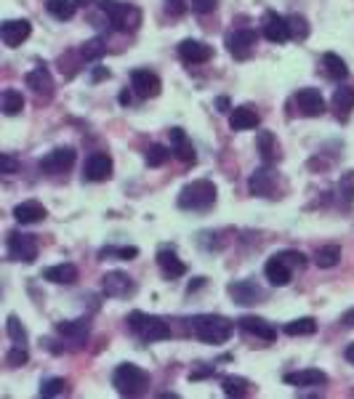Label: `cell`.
Masks as SVG:
<instances>
[{
	"label": "cell",
	"instance_id": "1",
	"mask_svg": "<svg viewBox=\"0 0 354 399\" xmlns=\"http://www.w3.org/2000/svg\"><path fill=\"white\" fill-rule=\"evenodd\" d=\"M192 333L203 343H227L232 336V322L219 315H200L192 319Z\"/></svg>",
	"mask_w": 354,
	"mask_h": 399
},
{
	"label": "cell",
	"instance_id": "2",
	"mask_svg": "<svg viewBox=\"0 0 354 399\" xmlns=\"http://www.w3.org/2000/svg\"><path fill=\"white\" fill-rule=\"evenodd\" d=\"M112 386H115V391L122 394V397H139V394L147 391L149 375L144 373L139 365L125 362L112 373Z\"/></svg>",
	"mask_w": 354,
	"mask_h": 399
},
{
	"label": "cell",
	"instance_id": "3",
	"mask_svg": "<svg viewBox=\"0 0 354 399\" xmlns=\"http://www.w3.org/2000/svg\"><path fill=\"white\" fill-rule=\"evenodd\" d=\"M213 203H216V184L208 179H197L179 192L182 210H208V208H213Z\"/></svg>",
	"mask_w": 354,
	"mask_h": 399
},
{
	"label": "cell",
	"instance_id": "4",
	"mask_svg": "<svg viewBox=\"0 0 354 399\" xmlns=\"http://www.w3.org/2000/svg\"><path fill=\"white\" fill-rule=\"evenodd\" d=\"M101 11L110 19L112 30L118 32H134L141 25V11L128 3H118V0H101Z\"/></svg>",
	"mask_w": 354,
	"mask_h": 399
},
{
	"label": "cell",
	"instance_id": "5",
	"mask_svg": "<svg viewBox=\"0 0 354 399\" xmlns=\"http://www.w3.org/2000/svg\"><path fill=\"white\" fill-rule=\"evenodd\" d=\"M128 327H131L141 341H147V343L171 338V327L165 325L160 317L144 315V312H131V317H128Z\"/></svg>",
	"mask_w": 354,
	"mask_h": 399
},
{
	"label": "cell",
	"instance_id": "6",
	"mask_svg": "<svg viewBox=\"0 0 354 399\" xmlns=\"http://www.w3.org/2000/svg\"><path fill=\"white\" fill-rule=\"evenodd\" d=\"M8 255L13 261L22 264H32L37 258V240L35 234H25V232H11L8 234Z\"/></svg>",
	"mask_w": 354,
	"mask_h": 399
},
{
	"label": "cell",
	"instance_id": "7",
	"mask_svg": "<svg viewBox=\"0 0 354 399\" xmlns=\"http://www.w3.org/2000/svg\"><path fill=\"white\" fill-rule=\"evenodd\" d=\"M112 170H115V163L107 152H94L91 158L86 160L83 165V179L86 182H110L112 179Z\"/></svg>",
	"mask_w": 354,
	"mask_h": 399
},
{
	"label": "cell",
	"instance_id": "8",
	"mask_svg": "<svg viewBox=\"0 0 354 399\" xmlns=\"http://www.w3.org/2000/svg\"><path fill=\"white\" fill-rule=\"evenodd\" d=\"M72 165H75V149H70V146H59V149H53V152H49L46 158L40 160V170L49 173V176L67 173Z\"/></svg>",
	"mask_w": 354,
	"mask_h": 399
},
{
	"label": "cell",
	"instance_id": "9",
	"mask_svg": "<svg viewBox=\"0 0 354 399\" xmlns=\"http://www.w3.org/2000/svg\"><path fill=\"white\" fill-rule=\"evenodd\" d=\"M256 43L258 35L253 30H234V32L227 35V49H229L234 59H248L253 53V49H256Z\"/></svg>",
	"mask_w": 354,
	"mask_h": 399
},
{
	"label": "cell",
	"instance_id": "10",
	"mask_svg": "<svg viewBox=\"0 0 354 399\" xmlns=\"http://www.w3.org/2000/svg\"><path fill=\"white\" fill-rule=\"evenodd\" d=\"M293 101L304 118H322L325 115V99L317 88H301L293 96Z\"/></svg>",
	"mask_w": 354,
	"mask_h": 399
},
{
	"label": "cell",
	"instance_id": "11",
	"mask_svg": "<svg viewBox=\"0 0 354 399\" xmlns=\"http://www.w3.org/2000/svg\"><path fill=\"white\" fill-rule=\"evenodd\" d=\"M101 291H104V296H110V298H128L136 291V285L125 272H107L101 277Z\"/></svg>",
	"mask_w": 354,
	"mask_h": 399
},
{
	"label": "cell",
	"instance_id": "12",
	"mask_svg": "<svg viewBox=\"0 0 354 399\" xmlns=\"http://www.w3.org/2000/svg\"><path fill=\"white\" fill-rule=\"evenodd\" d=\"M131 88H134V94L139 99H155L160 94V77L155 72H149V70H134L131 72Z\"/></svg>",
	"mask_w": 354,
	"mask_h": 399
},
{
	"label": "cell",
	"instance_id": "13",
	"mask_svg": "<svg viewBox=\"0 0 354 399\" xmlns=\"http://www.w3.org/2000/svg\"><path fill=\"white\" fill-rule=\"evenodd\" d=\"M30 32H32V25L27 19H8V22H3V27H0V37H3V43L8 49L22 46L27 37H30Z\"/></svg>",
	"mask_w": 354,
	"mask_h": 399
},
{
	"label": "cell",
	"instance_id": "14",
	"mask_svg": "<svg viewBox=\"0 0 354 399\" xmlns=\"http://www.w3.org/2000/svg\"><path fill=\"white\" fill-rule=\"evenodd\" d=\"M158 266L165 279H179L187 274V264L176 255L173 248H160L158 251Z\"/></svg>",
	"mask_w": 354,
	"mask_h": 399
},
{
	"label": "cell",
	"instance_id": "15",
	"mask_svg": "<svg viewBox=\"0 0 354 399\" xmlns=\"http://www.w3.org/2000/svg\"><path fill=\"white\" fill-rule=\"evenodd\" d=\"M179 56H182L184 64H203L213 56V49L203 43V40H182V46H179Z\"/></svg>",
	"mask_w": 354,
	"mask_h": 399
},
{
	"label": "cell",
	"instance_id": "16",
	"mask_svg": "<svg viewBox=\"0 0 354 399\" xmlns=\"http://www.w3.org/2000/svg\"><path fill=\"white\" fill-rule=\"evenodd\" d=\"M264 35H267V40H272V43H288V40H291L288 16L267 13V19H264Z\"/></svg>",
	"mask_w": 354,
	"mask_h": 399
},
{
	"label": "cell",
	"instance_id": "17",
	"mask_svg": "<svg viewBox=\"0 0 354 399\" xmlns=\"http://www.w3.org/2000/svg\"><path fill=\"white\" fill-rule=\"evenodd\" d=\"M229 296H232L237 303H245V306H251V303H258L264 298V291L258 288L253 279H243V282H232L229 288Z\"/></svg>",
	"mask_w": 354,
	"mask_h": 399
},
{
	"label": "cell",
	"instance_id": "18",
	"mask_svg": "<svg viewBox=\"0 0 354 399\" xmlns=\"http://www.w3.org/2000/svg\"><path fill=\"white\" fill-rule=\"evenodd\" d=\"M27 88H32V94L35 96H43V99H51L53 96V77L46 67H37L32 72H27L25 77Z\"/></svg>",
	"mask_w": 354,
	"mask_h": 399
},
{
	"label": "cell",
	"instance_id": "19",
	"mask_svg": "<svg viewBox=\"0 0 354 399\" xmlns=\"http://www.w3.org/2000/svg\"><path fill=\"white\" fill-rule=\"evenodd\" d=\"M264 274H267V279L274 285V288H285V285L291 282V277H293V269L285 264L280 255L274 253L267 261V266H264Z\"/></svg>",
	"mask_w": 354,
	"mask_h": 399
},
{
	"label": "cell",
	"instance_id": "20",
	"mask_svg": "<svg viewBox=\"0 0 354 399\" xmlns=\"http://www.w3.org/2000/svg\"><path fill=\"white\" fill-rule=\"evenodd\" d=\"M285 384H291V386H298V388H315V386H325V384H328V375L322 373V370H315V367H309V370L288 373V375H285Z\"/></svg>",
	"mask_w": 354,
	"mask_h": 399
},
{
	"label": "cell",
	"instance_id": "21",
	"mask_svg": "<svg viewBox=\"0 0 354 399\" xmlns=\"http://www.w3.org/2000/svg\"><path fill=\"white\" fill-rule=\"evenodd\" d=\"M168 136H171V152H173V155L182 160V163H195V160H197L195 146H192V141L187 139L184 128H171V131H168Z\"/></svg>",
	"mask_w": 354,
	"mask_h": 399
},
{
	"label": "cell",
	"instance_id": "22",
	"mask_svg": "<svg viewBox=\"0 0 354 399\" xmlns=\"http://www.w3.org/2000/svg\"><path fill=\"white\" fill-rule=\"evenodd\" d=\"M46 216H49V210L40 205L37 200H25V203H19L13 208V218L19 224H40Z\"/></svg>",
	"mask_w": 354,
	"mask_h": 399
},
{
	"label": "cell",
	"instance_id": "23",
	"mask_svg": "<svg viewBox=\"0 0 354 399\" xmlns=\"http://www.w3.org/2000/svg\"><path fill=\"white\" fill-rule=\"evenodd\" d=\"M237 325L243 327L245 333H251V336H256L261 341L277 338V330L269 325L267 319H261V317H243V319H237Z\"/></svg>",
	"mask_w": 354,
	"mask_h": 399
},
{
	"label": "cell",
	"instance_id": "24",
	"mask_svg": "<svg viewBox=\"0 0 354 399\" xmlns=\"http://www.w3.org/2000/svg\"><path fill=\"white\" fill-rule=\"evenodd\" d=\"M43 279H49L53 285H75V282H77V266L72 264L49 266V269L43 272Z\"/></svg>",
	"mask_w": 354,
	"mask_h": 399
},
{
	"label": "cell",
	"instance_id": "25",
	"mask_svg": "<svg viewBox=\"0 0 354 399\" xmlns=\"http://www.w3.org/2000/svg\"><path fill=\"white\" fill-rule=\"evenodd\" d=\"M229 125H232V131H251V128H256L258 125V112L251 107H237L232 109V115H229Z\"/></svg>",
	"mask_w": 354,
	"mask_h": 399
},
{
	"label": "cell",
	"instance_id": "26",
	"mask_svg": "<svg viewBox=\"0 0 354 399\" xmlns=\"http://www.w3.org/2000/svg\"><path fill=\"white\" fill-rule=\"evenodd\" d=\"M248 189L258 197H272L274 194V176L269 173L267 168L256 170L253 176H251V182H248Z\"/></svg>",
	"mask_w": 354,
	"mask_h": 399
},
{
	"label": "cell",
	"instance_id": "27",
	"mask_svg": "<svg viewBox=\"0 0 354 399\" xmlns=\"http://www.w3.org/2000/svg\"><path fill=\"white\" fill-rule=\"evenodd\" d=\"M333 109H336V118L339 120H346L354 109V88H346V85L336 88V94H333Z\"/></svg>",
	"mask_w": 354,
	"mask_h": 399
},
{
	"label": "cell",
	"instance_id": "28",
	"mask_svg": "<svg viewBox=\"0 0 354 399\" xmlns=\"http://www.w3.org/2000/svg\"><path fill=\"white\" fill-rule=\"evenodd\" d=\"M88 330H91L88 319H64L56 325V333L70 341H83L88 336Z\"/></svg>",
	"mask_w": 354,
	"mask_h": 399
},
{
	"label": "cell",
	"instance_id": "29",
	"mask_svg": "<svg viewBox=\"0 0 354 399\" xmlns=\"http://www.w3.org/2000/svg\"><path fill=\"white\" fill-rule=\"evenodd\" d=\"M322 67H325L328 77H333V80H346V75H349V67H346V61L339 53H325L322 56Z\"/></svg>",
	"mask_w": 354,
	"mask_h": 399
},
{
	"label": "cell",
	"instance_id": "30",
	"mask_svg": "<svg viewBox=\"0 0 354 399\" xmlns=\"http://www.w3.org/2000/svg\"><path fill=\"white\" fill-rule=\"evenodd\" d=\"M22 109H25V96L16 88H6L3 91V112L8 118H16V115H22Z\"/></svg>",
	"mask_w": 354,
	"mask_h": 399
},
{
	"label": "cell",
	"instance_id": "31",
	"mask_svg": "<svg viewBox=\"0 0 354 399\" xmlns=\"http://www.w3.org/2000/svg\"><path fill=\"white\" fill-rule=\"evenodd\" d=\"M339 261H341V248L339 245H325V248H320L317 253H315V264L320 269H333Z\"/></svg>",
	"mask_w": 354,
	"mask_h": 399
},
{
	"label": "cell",
	"instance_id": "32",
	"mask_svg": "<svg viewBox=\"0 0 354 399\" xmlns=\"http://www.w3.org/2000/svg\"><path fill=\"white\" fill-rule=\"evenodd\" d=\"M258 152H261V160H264L267 165L277 160V139H274L269 131L258 133Z\"/></svg>",
	"mask_w": 354,
	"mask_h": 399
},
{
	"label": "cell",
	"instance_id": "33",
	"mask_svg": "<svg viewBox=\"0 0 354 399\" xmlns=\"http://www.w3.org/2000/svg\"><path fill=\"white\" fill-rule=\"evenodd\" d=\"M75 6H77V3H72V0H49V3H46L49 13L53 16V19H59V22H67V19H72V16H75Z\"/></svg>",
	"mask_w": 354,
	"mask_h": 399
},
{
	"label": "cell",
	"instance_id": "34",
	"mask_svg": "<svg viewBox=\"0 0 354 399\" xmlns=\"http://www.w3.org/2000/svg\"><path fill=\"white\" fill-rule=\"evenodd\" d=\"M221 388H224L227 397H245L251 384H248L245 378H237V375H227V378L221 381Z\"/></svg>",
	"mask_w": 354,
	"mask_h": 399
},
{
	"label": "cell",
	"instance_id": "35",
	"mask_svg": "<svg viewBox=\"0 0 354 399\" xmlns=\"http://www.w3.org/2000/svg\"><path fill=\"white\" fill-rule=\"evenodd\" d=\"M315 330H317V322L312 317H301V319H293L285 325L288 336H315Z\"/></svg>",
	"mask_w": 354,
	"mask_h": 399
},
{
	"label": "cell",
	"instance_id": "36",
	"mask_svg": "<svg viewBox=\"0 0 354 399\" xmlns=\"http://www.w3.org/2000/svg\"><path fill=\"white\" fill-rule=\"evenodd\" d=\"M6 333H8V338L13 341V343H19V346H27V330L25 325L19 322V317H8L6 319Z\"/></svg>",
	"mask_w": 354,
	"mask_h": 399
},
{
	"label": "cell",
	"instance_id": "37",
	"mask_svg": "<svg viewBox=\"0 0 354 399\" xmlns=\"http://www.w3.org/2000/svg\"><path fill=\"white\" fill-rule=\"evenodd\" d=\"M168 158H171V146L152 144L147 149V165L149 168H160V165H165V160Z\"/></svg>",
	"mask_w": 354,
	"mask_h": 399
},
{
	"label": "cell",
	"instance_id": "38",
	"mask_svg": "<svg viewBox=\"0 0 354 399\" xmlns=\"http://www.w3.org/2000/svg\"><path fill=\"white\" fill-rule=\"evenodd\" d=\"M107 53V46H104V40L101 37H94V40H88L86 46L80 49V56L86 61H96V59H101Z\"/></svg>",
	"mask_w": 354,
	"mask_h": 399
},
{
	"label": "cell",
	"instance_id": "39",
	"mask_svg": "<svg viewBox=\"0 0 354 399\" xmlns=\"http://www.w3.org/2000/svg\"><path fill=\"white\" fill-rule=\"evenodd\" d=\"M288 25H291V37H296V40H306L309 37V25H306V19L301 13H291Z\"/></svg>",
	"mask_w": 354,
	"mask_h": 399
},
{
	"label": "cell",
	"instance_id": "40",
	"mask_svg": "<svg viewBox=\"0 0 354 399\" xmlns=\"http://www.w3.org/2000/svg\"><path fill=\"white\" fill-rule=\"evenodd\" d=\"M67 391V381L64 378H49L40 384V397H59Z\"/></svg>",
	"mask_w": 354,
	"mask_h": 399
},
{
	"label": "cell",
	"instance_id": "41",
	"mask_svg": "<svg viewBox=\"0 0 354 399\" xmlns=\"http://www.w3.org/2000/svg\"><path fill=\"white\" fill-rule=\"evenodd\" d=\"M27 360H30L27 346H19V343H13V349L8 351V357H6V362L11 365V367H22V365H27Z\"/></svg>",
	"mask_w": 354,
	"mask_h": 399
},
{
	"label": "cell",
	"instance_id": "42",
	"mask_svg": "<svg viewBox=\"0 0 354 399\" xmlns=\"http://www.w3.org/2000/svg\"><path fill=\"white\" fill-rule=\"evenodd\" d=\"M285 261V264L291 266V269H304L306 266V255L298 253V251H282V253H277Z\"/></svg>",
	"mask_w": 354,
	"mask_h": 399
},
{
	"label": "cell",
	"instance_id": "43",
	"mask_svg": "<svg viewBox=\"0 0 354 399\" xmlns=\"http://www.w3.org/2000/svg\"><path fill=\"white\" fill-rule=\"evenodd\" d=\"M99 255H101V258H107V255H120L122 261H131V258L139 255V248H134V245H131V248H104Z\"/></svg>",
	"mask_w": 354,
	"mask_h": 399
},
{
	"label": "cell",
	"instance_id": "44",
	"mask_svg": "<svg viewBox=\"0 0 354 399\" xmlns=\"http://www.w3.org/2000/svg\"><path fill=\"white\" fill-rule=\"evenodd\" d=\"M0 165H3V173H6V176H13V173L19 170V163H16L11 155H0Z\"/></svg>",
	"mask_w": 354,
	"mask_h": 399
},
{
	"label": "cell",
	"instance_id": "45",
	"mask_svg": "<svg viewBox=\"0 0 354 399\" xmlns=\"http://www.w3.org/2000/svg\"><path fill=\"white\" fill-rule=\"evenodd\" d=\"M216 6H219L216 0H192V8H195L197 13H210Z\"/></svg>",
	"mask_w": 354,
	"mask_h": 399
},
{
	"label": "cell",
	"instance_id": "46",
	"mask_svg": "<svg viewBox=\"0 0 354 399\" xmlns=\"http://www.w3.org/2000/svg\"><path fill=\"white\" fill-rule=\"evenodd\" d=\"M206 375H213V365H210V367H200V370H192V373H189V378H192V381H197V378H206Z\"/></svg>",
	"mask_w": 354,
	"mask_h": 399
},
{
	"label": "cell",
	"instance_id": "47",
	"mask_svg": "<svg viewBox=\"0 0 354 399\" xmlns=\"http://www.w3.org/2000/svg\"><path fill=\"white\" fill-rule=\"evenodd\" d=\"M168 11H173V13H182V11H184L182 0H168Z\"/></svg>",
	"mask_w": 354,
	"mask_h": 399
},
{
	"label": "cell",
	"instance_id": "48",
	"mask_svg": "<svg viewBox=\"0 0 354 399\" xmlns=\"http://www.w3.org/2000/svg\"><path fill=\"white\" fill-rule=\"evenodd\" d=\"M341 322H343V325L354 327V309H349V312H346V315L341 317Z\"/></svg>",
	"mask_w": 354,
	"mask_h": 399
},
{
	"label": "cell",
	"instance_id": "49",
	"mask_svg": "<svg viewBox=\"0 0 354 399\" xmlns=\"http://www.w3.org/2000/svg\"><path fill=\"white\" fill-rule=\"evenodd\" d=\"M104 77H110V72H107L104 67H96V70H94V80H104Z\"/></svg>",
	"mask_w": 354,
	"mask_h": 399
},
{
	"label": "cell",
	"instance_id": "50",
	"mask_svg": "<svg viewBox=\"0 0 354 399\" xmlns=\"http://www.w3.org/2000/svg\"><path fill=\"white\" fill-rule=\"evenodd\" d=\"M216 107H219V112H227V109H229V101L221 96L219 101H216Z\"/></svg>",
	"mask_w": 354,
	"mask_h": 399
},
{
	"label": "cell",
	"instance_id": "51",
	"mask_svg": "<svg viewBox=\"0 0 354 399\" xmlns=\"http://www.w3.org/2000/svg\"><path fill=\"white\" fill-rule=\"evenodd\" d=\"M346 360L354 365V343H349V349H346Z\"/></svg>",
	"mask_w": 354,
	"mask_h": 399
},
{
	"label": "cell",
	"instance_id": "52",
	"mask_svg": "<svg viewBox=\"0 0 354 399\" xmlns=\"http://www.w3.org/2000/svg\"><path fill=\"white\" fill-rule=\"evenodd\" d=\"M120 104H131V94H128V91H122L120 94Z\"/></svg>",
	"mask_w": 354,
	"mask_h": 399
}]
</instances>
